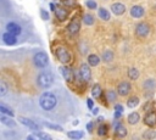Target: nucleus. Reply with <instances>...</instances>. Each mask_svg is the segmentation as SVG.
Here are the masks:
<instances>
[{
  "label": "nucleus",
  "mask_w": 156,
  "mask_h": 140,
  "mask_svg": "<svg viewBox=\"0 0 156 140\" xmlns=\"http://www.w3.org/2000/svg\"><path fill=\"white\" fill-rule=\"evenodd\" d=\"M40 107L45 111H51L57 103V99L52 93H44L39 99Z\"/></svg>",
  "instance_id": "nucleus-1"
},
{
  "label": "nucleus",
  "mask_w": 156,
  "mask_h": 140,
  "mask_svg": "<svg viewBox=\"0 0 156 140\" xmlns=\"http://www.w3.org/2000/svg\"><path fill=\"white\" fill-rule=\"evenodd\" d=\"M99 17H100L101 19H104V21H108V19H110V13H108V11H107L106 9L100 7V9H99Z\"/></svg>",
  "instance_id": "nucleus-23"
},
{
  "label": "nucleus",
  "mask_w": 156,
  "mask_h": 140,
  "mask_svg": "<svg viewBox=\"0 0 156 140\" xmlns=\"http://www.w3.org/2000/svg\"><path fill=\"white\" fill-rule=\"evenodd\" d=\"M111 11H112L115 15L119 16V15H123V13H124L126 6H124L123 4H121V2H115V4H112V6H111Z\"/></svg>",
  "instance_id": "nucleus-11"
},
{
  "label": "nucleus",
  "mask_w": 156,
  "mask_h": 140,
  "mask_svg": "<svg viewBox=\"0 0 156 140\" xmlns=\"http://www.w3.org/2000/svg\"><path fill=\"white\" fill-rule=\"evenodd\" d=\"M85 5H87L90 10H94V9H96V7H98V5H96V2H95L94 0H88V1L85 2Z\"/></svg>",
  "instance_id": "nucleus-36"
},
{
  "label": "nucleus",
  "mask_w": 156,
  "mask_h": 140,
  "mask_svg": "<svg viewBox=\"0 0 156 140\" xmlns=\"http://www.w3.org/2000/svg\"><path fill=\"white\" fill-rule=\"evenodd\" d=\"M63 2H65V5H68V6H72L74 4L73 0H63Z\"/></svg>",
  "instance_id": "nucleus-42"
},
{
  "label": "nucleus",
  "mask_w": 156,
  "mask_h": 140,
  "mask_svg": "<svg viewBox=\"0 0 156 140\" xmlns=\"http://www.w3.org/2000/svg\"><path fill=\"white\" fill-rule=\"evenodd\" d=\"M56 55H57V58L60 60V62H62L65 65L69 63L71 60H72V56H71L69 51L67 49H65V47H58L57 51H56Z\"/></svg>",
  "instance_id": "nucleus-4"
},
{
  "label": "nucleus",
  "mask_w": 156,
  "mask_h": 140,
  "mask_svg": "<svg viewBox=\"0 0 156 140\" xmlns=\"http://www.w3.org/2000/svg\"><path fill=\"white\" fill-rule=\"evenodd\" d=\"M0 122H1L2 124H5L6 127H15V125H16L15 121H13L10 116L2 114V113H0Z\"/></svg>",
  "instance_id": "nucleus-16"
},
{
  "label": "nucleus",
  "mask_w": 156,
  "mask_h": 140,
  "mask_svg": "<svg viewBox=\"0 0 156 140\" xmlns=\"http://www.w3.org/2000/svg\"><path fill=\"white\" fill-rule=\"evenodd\" d=\"M83 22H84L87 26H91V24L94 23V17H93L91 15L87 13V15H84V17H83Z\"/></svg>",
  "instance_id": "nucleus-32"
},
{
  "label": "nucleus",
  "mask_w": 156,
  "mask_h": 140,
  "mask_svg": "<svg viewBox=\"0 0 156 140\" xmlns=\"http://www.w3.org/2000/svg\"><path fill=\"white\" fill-rule=\"evenodd\" d=\"M79 75H80V78H82L84 82H88V80L90 79V77H91V71H90V68H89V66H88L87 63H83V65L80 66V68H79Z\"/></svg>",
  "instance_id": "nucleus-8"
},
{
  "label": "nucleus",
  "mask_w": 156,
  "mask_h": 140,
  "mask_svg": "<svg viewBox=\"0 0 156 140\" xmlns=\"http://www.w3.org/2000/svg\"><path fill=\"white\" fill-rule=\"evenodd\" d=\"M121 116H122V112H117V111L115 112V118H119Z\"/></svg>",
  "instance_id": "nucleus-43"
},
{
  "label": "nucleus",
  "mask_w": 156,
  "mask_h": 140,
  "mask_svg": "<svg viewBox=\"0 0 156 140\" xmlns=\"http://www.w3.org/2000/svg\"><path fill=\"white\" fill-rule=\"evenodd\" d=\"M91 95L94 97H100L102 95V89L99 84H94L93 88H91Z\"/></svg>",
  "instance_id": "nucleus-21"
},
{
  "label": "nucleus",
  "mask_w": 156,
  "mask_h": 140,
  "mask_svg": "<svg viewBox=\"0 0 156 140\" xmlns=\"http://www.w3.org/2000/svg\"><path fill=\"white\" fill-rule=\"evenodd\" d=\"M55 13H56L57 18H60L61 21H62V19H65V18L67 17V11H66L65 9H61V7L55 9Z\"/></svg>",
  "instance_id": "nucleus-25"
},
{
  "label": "nucleus",
  "mask_w": 156,
  "mask_h": 140,
  "mask_svg": "<svg viewBox=\"0 0 156 140\" xmlns=\"http://www.w3.org/2000/svg\"><path fill=\"white\" fill-rule=\"evenodd\" d=\"M128 77H129V79H132V80L138 79V78H139V71H138L135 67H130V68L128 69Z\"/></svg>",
  "instance_id": "nucleus-22"
},
{
  "label": "nucleus",
  "mask_w": 156,
  "mask_h": 140,
  "mask_svg": "<svg viewBox=\"0 0 156 140\" xmlns=\"http://www.w3.org/2000/svg\"><path fill=\"white\" fill-rule=\"evenodd\" d=\"M112 58H113V52H112V51L106 50V51L102 54V60H104L105 62H110V61H112Z\"/></svg>",
  "instance_id": "nucleus-30"
},
{
  "label": "nucleus",
  "mask_w": 156,
  "mask_h": 140,
  "mask_svg": "<svg viewBox=\"0 0 156 140\" xmlns=\"http://www.w3.org/2000/svg\"><path fill=\"white\" fill-rule=\"evenodd\" d=\"M139 119H140V116H139V113H138V112H132V113L128 116V118H127L128 123H129V124H132V125L136 124V123L139 122Z\"/></svg>",
  "instance_id": "nucleus-20"
},
{
  "label": "nucleus",
  "mask_w": 156,
  "mask_h": 140,
  "mask_svg": "<svg viewBox=\"0 0 156 140\" xmlns=\"http://www.w3.org/2000/svg\"><path fill=\"white\" fill-rule=\"evenodd\" d=\"M130 93V84L128 82H121L117 86V94L121 96H126Z\"/></svg>",
  "instance_id": "nucleus-9"
},
{
  "label": "nucleus",
  "mask_w": 156,
  "mask_h": 140,
  "mask_svg": "<svg viewBox=\"0 0 156 140\" xmlns=\"http://www.w3.org/2000/svg\"><path fill=\"white\" fill-rule=\"evenodd\" d=\"M155 86H156V82L154 79H147L144 83V89L145 90H154Z\"/></svg>",
  "instance_id": "nucleus-26"
},
{
  "label": "nucleus",
  "mask_w": 156,
  "mask_h": 140,
  "mask_svg": "<svg viewBox=\"0 0 156 140\" xmlns=\"http://www.w3.org/2000/svg\"><path fill=\"white\" fill-rule=\"evenodd\" d=\"M93 127H94V123H93V122H89V123L87 124V129H88L89 131H91V130H93Z\"/></svg>",
  "instance_id": "nucleus-41"
},
{
  "label": "nucleus",
  "mask_w": 156,
  "mask_h": 140,
  "mask_svg": "<svg viewBox=\"0 0 156 140\" xmlns=\"http://www.w3.org/2000/svg\"><path fill=\"white\" fill-rule=\"evenodd\" d=\"M2 40H4V43L6 44V45H15L16 43H17V39H16V35H12V34H10V33H4V35H2Z\"/></svg>",
  "instance_id": "nucleus-15"
},
{
  "label": "nucleus",
  "mask_w": 156,
  "mask_h": 140,
  "mask_svg": "<svg viewBox=\"0 0 156 140\" xmlns=\"http://www.w3.org/2000/svg\"><path fill=\"white\" fill-rule=\"evenodd\" d=\"M87 106H88L89 110H93V108H94V101H93L91 99H88V100H87Z\"/></svg>",
  "instance_id": "nucleus-39"
},
{
  "label": "nucleus",
  "mask_w": 156,
  "mask_h": 140,
  "mask_svg": "<svg viewBox=\"0 0 156 140\" xmlns=\"http://www.w3.org/2000/svg\"><path fill=\"white\" fill-rule=\"evenodd\" d=\"M138 105H139V99L136 96H130L128 99V101H127V106L128 107H135Z\"/></svg>",
  "instance_id": "nucleus-27"
},
{
  "label": "nucleus",
  "mask_w": 156,
  "mask_h": 140,
  "mask_svg": "<svg viewBox=\"0 0 156 140\" xmlns=\"http://www.w3.org/2000/svg\"><path fill=\"white\" fill-rule=\"evenodd\" d=\"M115 133H116V135L118 138H124L128 131H127V128L122 123H116V125H115Z\"/></svg>",
  "instance_id": "nucleus-14"
},
{
  "label": "nucleus",
  "mask_w": 156,
  "mask_h": 140,
  "mask_svg": "<svg viewBox=\"0 0 156 140\" xmlns=\"http://www.w3.org/2000/svg\"><path fill=\"white\" fill-rule=\"evenodd\" d=\"M115 111H117V112H123V107H122V105H119V103L115 105Z\"/></svg>",
  "instance_id": "nucleus-40"
},
{
  "label": "nucleus",
  "mask_w": 156,
  "mask_h": 140,
  "mask_svg": "<svg viewBox=\"0 0 156 140\" xmlns=\"http://www.w3.org/2000/svg\"><path fill=\"white\" fill-rule=\"evenodd\" d=\"M154 107H155V102H147V103H145V105H144L143 110H144L145 112H149V111H152V110H154Z\"/></svg>",
  "instance_id": "nucleus-35"
},
{
  "label": "nucleus",
  "mask_w": 156,
  "mask_h": 140,
  "mask_svg": "<svg viewBox=\"0 0 156 140\" xmlns=\"http://www.w3.org/2000/svg\"><path fill=\"white\" fill-rule=\"evenodd\" d=\"M106 99H107L108 101H115V100L117 99L116 91H113V90H108L107 94H106Z\"/></svg>",
  "instance_id": "nucleus-34"
},
{
  "label": "nucleus",
  "mask_w": 156,
  "mask_h": 140,
  "mask_svg": "<svg viewBox=\"0 0 156 140\" xmlns=\"http://www.w3.org/2000/svg\"><path fill=\"white\" fill-rule=\"evenodd\" d=\"M149 33H150V26L147 23L141 22V23L136 24V27H135V34H136V37L145 38Z\"/></svg>",
  "instance_id": "nucleus-5"
},
{
  "label": "nucleus",
  "mask_w": 156,
  "mask_h": 140,
  "mask_svg": "<svg viewBox=\"0 0 156 140\" xmlns=\"http://www.w3.org/2000/svg\"><path fill=\"white\" fill-rule=\"evenodd\" d=\"M99 62H100V57H99L98 55L91 54V55H89V56H88V65H89V66L95 67V66H98V65H99Z\"/></svg>",
  "instance_id": "nucleus-19"
},
{
  "label": "nucleus",
  "mask_w": 156,
  "mask_h": 140,
  "mask_svg": "<svg viewBox=\"0 0 156 140\" xmlns=\"http://www.w3.org/2000/svg\"><path fill=\"white\" fill-rule=\"evenodd\" d=\"M91 111H93V113H94V114H98V113H99V108H93Z\"/></svg>",
  "instance_id": "nucleus-44"
},
{
  "label": "nucleus",
  "mask_w": 156,
  "mask_h": 140,
  "mask_svg": "<svg viewBox=\"0 0 156 140\" xmlns=\"http://www.w3.org/2000/svg\"><path fill=\"white\" fill-rule=\"evenodd\" d=\"M143 138H144L145 140H152V139H155V138H156V131H155V130H152V129H149V130L144 131Z\"/></svg>",
  "instance_id": "nucleus-24"
},
{
  "label": "nucleus",
  "mask_w": 156,
  "mask_h": 140,
  "mask_svg": "<svg viewBox=\"0 0 156 140\" xmlns=\"http://www.w3.org/2000/svg\"><path fill=\"white\" fill-rule=\"evenodd\" d=\"M0 113L7 114V116H10V117H13V116H15V113H13L12 110H10L9 107H6V106H4V105H1V103H0Z\"/></svg>",
  "instance_id": "nucleus-28"
},
{
  "label": "nucleus",
  "mask_w": 156,
  "mask_h": 140,
  "mask_svg": "<svg viewBox=\"0 0 156 140\" xmlns=\"http://www.w3.org/2000/svg\"><path fill=\"white\" fill-rule=\"evenodd\" d=\"M45 125H46L48 128H51V129H55V130H58V131H62V130H63L62 127H60V125H55V124H52V123H45Z\"/></svg>",
  "instance_id": "nucleus-37"
},
{
  "label": "nucleus",
  "mask_w": 156,
  "mask_h": 140,
  "mask_svg": "<svg viewBox=\"0 0 156 140\" xmlns=\"http://www.w3.org/2000/svg\"><path fill=\"white\" fill-rule=\"evenodd\" d=\"M6 93H7V84L5 82L0 80V96L6 95Z\"/></svg>",
  "instance_id": "nucleus-33"
},
{
  "label": "nucleus",
  "mask_w": 156,
  "mask_h": 140,
  "mask_svg": "<svg viewBox=\"0 0 156 140\" xmlns=\"http://www.w3.org/2000/svg\"><path fill=\"white\" fill-rule=\"evenodd\" d=\"M144 123L147 125V127H155L156 125V111H149L146 112L145 117H144Z\"/></svg>",
  "instance_id": "nucleus-6"
},
{
  "label": "nucleus",
  "mask_w": 156,
  "mask_h": 140,
  "mask_svg": "<svg viewBox=\"0 0 156 140\" xmlns=\"http://www.w3.org/2000/svg\"><path fill=\"white\" fill-rule=\"evenodd\" d=\"M21 27L17 24V23H15V22H10V23H7V26H6V32L7 33H10V34H12V35H20L21 34Z\"/></svg>",
  "instance_id": "nucleus-10"
},
{
  "label": "nucleus",
  "mask_w": 156,
  "mask_h": 140,
  "mask_svg": "<svg viewBox=\"0 0 156 140\" xmlns=\"http://www.w3.org/2000/svg\"><path fill=\"white\" fill-rule=\"evenodd\" d=\"M83 131L82 130H71L67 133V136L69 139H73V140H80L83 138Z\"/></svg>",
  "instance_id": "nucleus-18"
},
{
  "label": "nucleus",
  "mask_w": 156,
  "mask_h": 140,
  "mask_svg": "<svg viewBox=\"0 0 156 140\" xmlns=\"http://www.w3.org/2000/svg\"><path fill=\"white\" fill-rule=\"evenodd\" d=\"M143 15H144V7H141L139 5H135V6H133L130 9V16L132 17L140 18V17H143Z\"/></svg>",
  "instance_id": "nucleus-13"
},
{
  "label": "nucleus",
  "mask_w": 156,
  "mask_h": 140,
  "mask_svg": "<svg viewBox=\"0 0 156 140\" xmlns=\"http://www.w3.org/2000/svg\"><path fill=\"white\" fill-rule=\"evenodd\" d=\"M40 12H41V17H43V19H45V21H46V19H49V18H50V15H49V12H48V11L41 10Z\"/></svg>",
  "instance_id": "nucleus-38"
},
{
  "label": "nucleus",
  "mask_w": 156,
  "mask_h": 140,
  "mask_svg": "<svg viewBox=\"0 0 156 140\" xmlns=\"http://www.w3.org/2000/svg\"><path fill=\"white\" fill-rule=\"evenodd\" d=\"M35 136H37L39 140H52L51 136H50L49 134L44 133V131H38V133L35 134Z\"/></svg>",
  "instance_id": "nucleus-31"
},
{
  "label": "nucleus",
  "mask_w": 156,
  "mask_h": 140,
  "mask_svg": "<svg viewBox=\"0 0 156 140\" xmlns=\"http://www.w3.org/2000/svg\"><path fill=\"white\" fill-rule=\"evenodd\" d=\"M107 131H108V127L106 124H100L99 128H98V134L100 136H105L107 135Z\"/></svg>",
  "instance_id": "nucleus-29"
},
{
  "label": "nucleus",
  "mask_w": 156,
  "mask_h": 140,
  "mask_svg": "<svg viewBox=\"0 0 156 140\" xmlns=\"http://www.w3.org/2000/svg\"><path fill=\"white\" fill-rule=\"evenodd\" d=\"M54 82V77L50 74V73H46V72H43V73H39L38 77H37V84L40 86V88H49Z\"/></svg>",
  "instance_id": "nucleus-2"
},
{
  "label": "nucleus",
  "mask_w": 156,
  "mask_h": 140,
  "mask_svg": "<svg viewBox=\"0 0 156 140\" xmlns=\"http://www.w3.org/2000/svg\"><path fill=\"white\" fill-rule=\"evenodd\" d=\"M26 140H35V139H34V136H33V135H28Z\"/></svg>",
  "instance_id": "nucleus-45"
},
{
  "label": "nucleus",
  "mask_w": 156,
  "mask_h": 140,
  "mask_svg": "<svg viewBox=\"0 0 156 140\" xmlns=\"http://www.w3.org/2000/svg\"><path fill=\"white\" fill-rule=\"evenodd\" d=\"M79 28H80V22L78 19V17H74L68 24V33L71 35H76L79 32Z\"/></svg>",
  "instance_id": "nucleus-7"
},
{
  "label": "nucleus",
  "mask_w": 156,
  "mask_h": 140,
  "mask_svg": "<svg viewBox=\"0 0 156 140\" xmlns=\"http://www.w3.org/2000/svg\"><path fill=\"white\" fill-rule=\"evenodd\" d=\"M61 72H62V75L65 78V80H67V82H72L73 80V72H72V69H69L67 67H62Z\"/></svg>",
  "instance_id": "nucleus-17"
},
{
  "label": "nucleus",
  "mask_w": 156,
  "mask_h": 140,
  "mask_svg": "<svg viewBox=\"0 0 156 140\" xmlns=\"http://www.w3.org/2000/svg\"><path fill=\"white\" fill-rule=\"evenodd\" d=\"M33 63L37 67H40V68L46 67L49 65V57H48V55L45 52H38L33 57Z\"/></svg>",
  "instance_id": "nucleus-3"
},
{
  "label": "nucleus",
  "mask_w": 156,
  "mask_h": 140,
  "mask_svg": "<svg viewBox=\"0 0 156 140\" xmlns=\"http://www.w3.org/2000/svg\"><path fill=\"white\" fill-rule=\"evenodd\" d=\"M18 121H20L23 125H26L27 128H29V129H32V130H38V124H35L32 119H29V118H24V117H20Z\"/></svg>",
  "instance_id": "nucleus-12"
}]
</instances>
